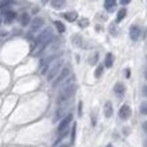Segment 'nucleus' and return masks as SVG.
Wrapping results in <instances>:
<instances>
[{
	"mask_svg": "<svg viewBox=\"0 0 147 147\" xmlns=\"http://www.w3.org/2000/svg\"><path fill=\"white\" fill-rule=\"evenodd\" d=\"M76 84H71V85H66L65 88H63L61 92H59V94H58V98H57V102L58 104H62L63 101H66V100H69V98L74 94V92H76Z\"/></svg>",
	"mask_w": 147,
	"mask_h": 147,
	"instance_id": "1",
	"label": "nucleus"
},
{
	"mask_svg": "<svg viewBox=\"0 0 147 147\" xmlns=\"http://www.w3.org/2000/svg\"><path fill=\"white\" fill-rule=\"evenodd\" d=\"M53 40V31L50 28H46L43 32H40L36 38V45H50V42Z\"/></svg>",
	"mask_w": 147,
	"mask_h": 147,
	"instance_id": "2",
	"label": "nucleus"
},
{
	"mask_svg": "<svg viewBox=\"0 0 147 147\" xmlns=\"http://www.w3.org/2000/svg\"><path fill=\"white\" fill-rule=\"evenodd\" d=\"M61 67H62V61H57V62L54 63L53 66L50 67V70L47 71V76H46V78H47V81H53L55 77L59 74V71H61Z\"/></svg>",
	"mask_w": 147,
	"mask_h": 147,
	"instance_id": "3",
	"label": "nucleus"
},
{
	"mask_svg": "<svg viewBox=\"0 0 147 147\" xmlns=\"http://www.w3.org/2000/svg\"><path fill=\"white\" fill-rule=\"evenodd\" d=\"M69 74H70V69H69V67H63V69H61L59 74L55 77V80H53V88L59 86V84H62L63 81L67 78V76H69Z\"/></svg>",
	"mask_w": 147,
	"mask_h": 147,
	"instance_id": "4",
	"label": "nucleus"
},
{
	"mask_svg": "<svg viewBox=\"0 0 147 147\" xmlns=\"http://www.w3.org/2000/svg\"><path fill=\"white\" fill-rule=\"evenodd\" d=\"M71 119H73V116H71V113H69L67 116H65L62 120H61V123H59V125H58V134H62V132H65L67 129V127H69V124H70Z\"/></svg>",
	"mask_w": 147,
	"mask_h": 147,
	"instance_id": "5",
	"label": "nucleus"
},
{
	"mask_svg": "<svg viewBox=\"0 0 147 147\" xmlns=\"http://www.w3.org/2000/svg\"><path fill=\"white\" fill-rule=\"evenodd\" d=\"M129 116H131V108L127 104L121 105L120 109H119V117L121 120H127V119H129Z\"/></svg>",
	"mask_w": 147,
	"mask_h": 147,
	"instance_id": "6",
	"label": "nucleus"
},
{
	"mask_svg": "<svg viewBox=\"0 0 147 147\" xmlns=\"http://www.w3.org/2000/svg\"><path fill=\"white\" fill-rule=\"evenodd\" d=\"M139 36H140V27L132 24L129 27V38L132 40H138Z\"/></svg>",
	"mask_w": 147,
	"mask_h": 147,
	"instance_id": "7",
	"label": "nucleus"
},
{
	"mask_svg": "<svg viewBox=\"0 0 147 147\" xmlns=\"http://www.w3.org/2000/svg\"><path fill=\"white\" fill-rule=\"evenodd\" d=\"M42 26H43V19L42 18H35L31 22V31H38Z\"/></svg>",
	"mask_w": 147,
	"mask_h": 147,
	"instance_id": "8",
	"label": "nucleus"
},
{
	"mask_svg": "<svg viewBox=\"0 0 147 147\" xmlns=\"http://www.w3.org/2000/svg\"><path fill=\"white\" fill-rule=\"evenodd\" d=\"M113 113V108H112V102L111 101H107L105 102V105H104V115L107 119H109Z\"/></svg>",
	"mask_w": 147,
	"mask_h": 147,
	"instance_id": "9",
	"label": "nucleus"
},
{
	"mask_svg": "<svg viewBox=\"0 0 147 147\" xmlns=\"http://www.w3.org/2000/svg\"><path fill=\"white\" fill-rule=\"evenodd\" d=\"M15 18H16V12H13V11H5L4 12V22L7 24H9Z\"/></svg>",
	"mask_w": 147,
	"mask_h": 147,
	"instance_id": "10",
	"label": "nucleus"
},
{
	"mask_svg": "<svg viewBox=\"0 0 147 147\" xmlns=\"http://www.w3.org/2000/svg\"><path fill=\"white\" fill-rule=\"evenodd\" d=\"M113 92H115L117 96H123L125 92V88H124V85L120 84V82H117V84L115 85V88H113Z\"/></svg>",
	"mask_w": 147,
	"mask_h": 147,
	"instance_id": "11",
	"label": "nucleus"
},
{
	"mask_svg": "<svg viewBox=\"0 0 147 147\" xmlns=\"http://www.w3.org/2000/svg\"><path fill=\"white\" fill-rule=\"evenodd\" d=\"M113 65V54L112 53H108L105 55V61H104V66L105 67H112Z\"/></svg>",
	"mask_w": 147,
	"mask_h": 147,
	"instance_id": "12",
	"label": "nucleus"
},
{
	"mask_svg": "<svg viewBox=\"0 0 147 147\" xmlns=\"http://www.w3.org/2000/svg\"><path fill=\"white\" fill-rule=\"evenodd\" d=\"M50 4H51L53 8L59 9V8H62L63 5H65V0H51V1H50Z\"/></svg>",
	"mask_w": 147,
	"mask_h": 147,
	"instance_id": "13",
	"label": "nucleus"
},
{
	"mask_svg": "<svg viewBox=\"0 0 147 147\" xmlns=\"http://www.w3.org/2000/svg\"><path fill=\"white\" fill-rule=\"evenodd\" d=\"M116 5V0H105V3H104V8L107 9V11H113Z\"/></svg>",
	"mask_w": 147,
	"mask_h": 147,
	"instance_id": "14",
	"label": "nucleus"
},
{
	"mask_svg": "<svg viewBox=\"0 0 147 147\" xmlns=\"http://www.w3.org/2000/svg\"><path fill=\"white\" fill-rule=\"evenodd\" d=\"M63 18L66 19V20H69V22H74L77 19V12L76 11H70V12H66L65 15H63Z\"/></svg>",
	"mask_w": 147,
	"mask_h": 147,
	"instance_id": "15",
	"label": "nucleus"
},
{
	"mask_svg": "<svg viewBox=\"0 0 147 147\" xmlns=\"http://www.w3.org/2000/svg\"><path fill=\"white\" fill-rule=\"evenodd\" d=\"M20 23H22V26H27V24H30V15L27 12H23L22 16H20Z\"/></svg>",
	"mask_w": 147,
	"mask_h": 147,
	"instance_id": "16",
	"label": "nucleus"
},
{
	"mask_svg": "<svg viewBox=\"0 0 147 147\" xmlns=\"http://www.w3.org/2000/svg\"><path fill=\"white\" fill-rule=\"evenodd\" d=\"M125 15H127V9H125V8L119 9V11H117V18H116V20H117V22L123 20V19L125 18Z\"/></svg>",
	"mask_w": 147,
	"mask_h": 147,
	"instance_id": "17",
	"label": "nucleus"
},
{
	"mask_svg": "<svg viewBox=\"0 0 147 147\" xmlns=\"http://www.w3.org/2000/svg\"><path fill=\"white\" fill-rule=\"evenodd\" d=\"M102 71H104V66H102V65H98V66L96 67V70H94V77H96V78H100V77L102 76Z\"/></svg>",
	"mask_w": 147,
	"mask_h": 147,
	"instance_id": "18",
	"label": "nucleus"
},
{
	"mask_svg": "<svg viewBox=\"0 0 147 147\" xmlns=\"http://www.w3.org/2000/svg\"><path fill=\"white\" fill-rule=\"evenodd\" d=\"M81 43H82V39H81L80 35H74V36H73V45L77 46V47H80Z\"/></svg>",
	"mask_w": 147,
	"mask_h": 147,
	"instance_id": "19",
	"label": "nucleus"
},
{
	"mask_svg": "<svg viewBox=\"0 0 147 147\" xmlns=\"http://www.w3.org/2000/svg\"><path fill=\"white\" fill-rule=\"evenodd\" d=\"M109 32H111L112 36H116V35H117L119 30H117V26H116V23H115V24H111V26H109Z\"/></svg>",
	"mask_w": 147,
	"mask_h": 147,
	"instance_id": "20",
	"label": "nucleus"
},
{
	"mask_svg": "<svg viewBox=\"0 0 147 147\" xmlns=\"http://www.w3.org/2000/svg\"><path fill=\"white\" fill-rule=\"evenodd\" d=\"M54 24H55V27H57V30L59 32H61V34H62V32H65V26H63L62 23L59 22V20H55V22H54Z\"/></svg>",
	"mask_w": 147,
	"mask_h": 147,
	"instance_id": "21",
	"label": "nucleus"
},
{
	"mask_svg": "<svg viewBox=\"0 0 147 147\" xmlns=\"http://www.w3.org/2000/svg\"><path fill=\"white\" fill-rule=\"evenodd\" d=\"M140 113L142 115H147V101H143L140 104Z\"/></svg>",
	"mask_w": 147,
	"mask_h": 147,
	"instance_id": "22",
	"label": "nucleus"
},
{
	"mask_svg": "<svg viewBox=\"0 0 147 147\" xmlns=\"http://www.w3.org/2000/svg\"><path fill=\"white\" fill-rule=\"evenodd\" d=\"M12 1L13 0H1V1H0V9L4 8V7H7V5H9V4H12Z\"/></svg>",
	"mask_w": 147,
	"mask_h": 147,
	"instance_id": "23",
	"label": "nucleus"
},
{
	"mask_svg": "<svg viewBox=\"0 0 147 147\" xmlns=\"http://www.w3.org/2000/svg\"><path fill=\"white\" fill-rule=\"evenodd\" d=\"M76 128H77V125L73 124V128H71V143L74 142V138H76Z\"/></svg>",
	"mask_w": 147,
	"mask_h": 147,
	"instance_id": "24",
	"label": "nucleus"
},
{
	"mask_svg": "<svg viewBox=\"0 0 147 147\" xmlns=\"http://www.w3.org/2000/svg\"><path fill=\"white\" fill-rule=\"evenodd\" d=\"M80 26L81 27H86V26H88V20H86V19H82V20H80Z\"/></svg>",
	"mask_w": 147,
	"mask_h": 147,
	"instance_id": "25",
	"label": "nucleus"
},
{
	"mask_svg": "<svg viewBox=\"0 0 147 147\" xmlns=\"http://www.w3.org/2000/svg\"><path fill=\"white\" fill-rule=\"evenodd\" d=\"M82 115V102H78V116Z\"/></svg>",
	"mask_w": 147,
	"mask_h": 147,
	"instance_id": "26",
	"label": "nucleus"
},
{
	"mask_svg": "<svg viewBox=\"0 0 147 147\" xmlns=\"http://www.w3.org/2000/svg\"><path fill=\"white\" fill-rule=\"evenodd\" d=\"M97 57H98V54H94V57H93V59H90L89 62H90V63H96V61H97Z\"/></svg>",
	"mask_w": 147,
	"mask_h": 147,
	"instance_id": "27",
	"label": "nucleus"
},
{
	"mask_svg": "<svg viewBox=\"0 0 147 147\" xmlns=\"http://www.w3.org/2000/svg\"><path fill=\"white\" fill-rule=\"evenodd\" d=\"M120 3L123 5H127V4H129V3H131V0H120Z\"/></svg>",
	"mask_w": 147,
	"mask_h": 147,
	"instance_id": "28",
	"label": "nucleus"
},
{
	"mask_svg": "<svg viewBox=\"0 0 147 147\" xmlns=\"http://www.w3.org/2000/svg\"><path fill=\"white\" fill-rule=\"evenodd\" d=\"M143 129H144V132L147 134V121H144V123H143Z\"/></svg>",
	"mask_w": 147,
	"mask_h": 147,
	"instance_id": "29",
	"label": "nucleus"
},
{
	"mask_svg": "<svg viewBox=\"0 0 147 147\" xmlns=\"http://www.w3.org/2000/svg\"><path fill=\"white\" fill-rule=\"evenodd\" d=\"M143 94L147 97V86H144V88H143Z\"/></svg>",
	"mask_w": 147,
	"mask_h": 147,
	"instance_id": "30",
	"label": "nucleus"
},
{
	"mask_svg": "<svg viewBox=\"0 0 147 147\" xmlns=\"http://www.w3.org/2000/svg\"><path fill=\"white\" fill-rule=\"evenodd\" d=\"M125 76H127V78H129V69H127V70H125Z\"/></svg>",
	"mask_w": 147,
	"mask_h": 147,
	"instance_id": "31",
	"label": "nucleus"
},
{
	"mask_svg": "<svg viewBox=\"0 0 147 147\" xmlns=\"http://www.w3.org/2000/svg\"><path fill=\"white\" fill-rule=\"evenodd\" d=\"M5 35H7V32H5V31H1V32H0V36H5Z\"/></svg>",
	"mask_w": 147,
	"mask_h": 147,
	"instance_id": "32",
	"label": "nucleus"
},
{
	"mask_svg": "<svg viewBox=\"0 0 147 147\" xmlns=\"http://www.w3.org/2000/svg\"><path fill=\"white\" fill-rule=\"evenodd\" d=\"M40 1H42V4H47L49 3V0H40Z\"/></svg>",
	"mask_w": 147,
	"mask_h": 147,
	"instance_id": "33",
	"label": "nucleus"
},
{
	"mask_svg": "<svg viewBox=\"0 0 147 147\" xmlns=\"http://www.w3.org/2000/svg\"><path fill=\"white\" fill-rule=\"evenodd\" d=\"M59 147H69V144H61Z\"/></svg>",
	"mask_w": 147,
	"mask_h": 147,
	"instance_id": "34",
	"label": "nucleus"
},
{
	"mask_svg": "<svg viewBox=\"0 0 147 147\" xmlns=\"http://www.w3.org/2000/svg\"><path fill=\"white\" fill-rule=\"evenodd\" d=\"M144 77H146V80H147V69L144 70Z\"/></svg>",
	"mask_w": 147,
	"mask_h": 147,
	"instance_id": "35",
	"label": "nucleus"
},
{
	"mask_svg": "<svg viewBox=\"0 0 147 147\" xmlns=\"http://www.w3.org/2000/svg\"><path fill=\"white\" fill-rule=\"evenodd\" d=\"M105 147H113V146H112V144H107V146H105Z\"/></svg>",
	"mask_w": 147,
	"mask_h": 147,
	"instance_id": "36",
	"label": "nucleus"
}]
</instances>
